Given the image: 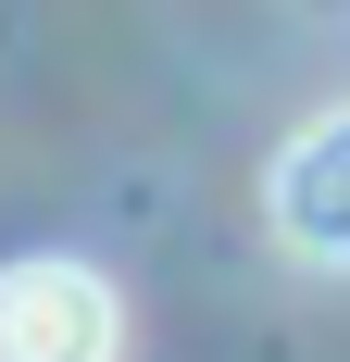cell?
I'll use <instances>...</instances> for the list:
<instances>
[{
	"instance_id": "obj_1",
	"label": "cell",
	"mask_w": 350,
	"mask_h": 362,
	"mask_svg": "<svg viewBox=\"0 0 350 362\" xmlns=\"http://www.w3.org/2000/svg\"><path fill=\"white\" fill-rule=\"evenodd\" d=\"M113 350H125V300L88 262L63 250L0 262V362H113Z\"/></svg>"
},
{
	"instance_id": "obj_2",
	"label": "cell",
	"mask_w": 350,
	"mask_h": 362,
	"mask_svg": "<svg viewBox=\"0 0 350 362\" xmlns=\"http://www.w3.org/2000/svg\"><path fill=\"white\" fill-rule=\"evenodd\" d=\"M263 213L300 262H350V100L313 112L300 138L276 150V175H263Z\"/></svg>"
}]
</instances>
